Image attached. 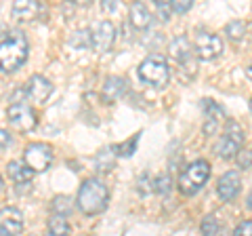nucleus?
I'll return each instance as SVG.
<instances>
[{"instance_id":"nucleus-1","label":"nucleus","mask_w":252,"mask_h":236,"mask_svg":"<svg viewBox=\"0 0 252 236\" xmlns=\"http://www.w3.org/2000/svg\"><path fill=\"white\" fill-rule=\"evenodd\" d=\"M107 202H109V188L97 177L84 179L76 198L78 209L84 215H99L107 209Z\"/></svg>"},{"instance_id":"nucleus-2","label":"nucleus","mask_w":252,"mask_h":236,"mask_svg":"<svg viewBox=\"0 0 252 236\" xmlns=\"http://www.w3.org/2000/svg\"><path fill=\"white\" fill-rule=\"evenodd\" d=\"M28 40L21 32H15L6 40L0 42V72L13 74L28 61Z\"/></svg>"},{"instance_id":"nucleus-3","label":"nucleus","mask_w":252,"mask_h":236,"mask_svg":"<svg viewBox=\"0 0 252 236\" xmlns=\"http://www.w3.org/2000/svg\"><path fill=\"white\" fill-rule=\"evenodd\" d=\"M139 78L145 84L156 86V89L166 86L170 80V68H168L166 57H162V55H158V53L145 57L139 64Z\"/></svg>"},{"instance_id":"nucleus-4","label":"nucleus","mask_w":252,"mask_h":236,"mask_svg":"<svg viewBox=\"0 0 252 236\" xmlns=\"http://www.w3.org/2000/svg\"><path fill=\"white\" fill-rule=\"evenodd\" d=\"M210 177V162L208 160H193L183 169V173L179 175V192L185 196L198 194L204 184Z\"/></svg>"},{"instance_id":"nucleus-5","label":"nucleus","mask_w":252,"mask_h":236,"mask_svg":"<svg viewBox=\"0 0 252 236\" xmlns=\"http://www.w3.org/2000/svg\"><path fill=\"white\" fill-rule=\"evenodd\" d=\"M168 53H170V57L179 64L181 76H183L185 80H191V78L195 76L198 66H195L193 46H191V42H189V38L187 36H175L168 44Z\"/></svg>"},{"instance_id":"nucleus-6","label":"nucleus","mask_w":252,"mask_h":236,"mask_svg":"<svg viewBox=\"0 0 252 236\" xmlns=\"http://www.w3.org/2000/svg\"><path fill=\"white\" fill-rule=\"evenodd\" d=\"M244 139H246V133H244L242 124L235 122V120H229L225 124V131H223V135H220L219 144H217V154L225 160L235 158V156L242 152Z\"/></svg>"},{"instance_id":"nucleus-7","label":"nucleus","mask_w":252,"mask_h":236,"mask_svg":"<svg viewBox=\"0 0 252 236\" xmlns=\"http://www.w3.org/2000/svg\"><path fill=\"white\" fill-rule=\"evenodd\" d=\"M193 49L202 61H212L223 53V40H220V36H217L215 32L200 30L193 38Z\"/></svg>"},{"instance_id":"nucleus-8","label":"nucleus","mask_w":252,"mask_h":236,"mask_svg":"<svg viewBox=\"0 0 252 236\" xmlns=\"http://www.w3.org/2000/svg\"><path fill=\"white\" fill-rule=\"evenodd\" d=\"M53 148L49 144H30L23 150V162L34 171V173H42L53 164Z\"/></svg>"},{"instance_id":"nucleus-9","label":"nucleus","mask_w":252,"mask_h":236,"mask_svg":"<svg viewBox=\"0 0 252 236\" xmlns=\"http://www.w3.org/2000/svg\"><path fill=\"white\" fill-rule=\"evenodd\" d=\"M6 116H9V122L17 131H32L38 124V116L34 108L26 104V101H13L9 110H6Z\"/></svg>"},{"instance_id":"nucleus-10","label":"nucleus","mask_w":252,"mask_h":236,"mask_svg":"<svg viewBox=\"0 0 252 236\" xmlns=\"http://www.w3.org/2000/svg\"><path fill=\"white\" fill-rule=\"evenodd\" d=\"M116 42V26L112 21H99L97 26L91 30V49L97 53H107Z\"/></svg>"},{"instance_id":"nucleus-11","label":"nucleus","mask_w":252,"mask_h":236,"mask_svg":"<svg viewBox=\"0 0 252 236\" xmlns=\"http://www.w3.org/2000/svg\"><path fill=\"white\" fill-rule=\"evenodd\" d=\"M240 190H242V177H240L238 171H227V173H223V175L219 177L217 194H219V198L223 202L233 200L235 196L240 194Z\"/></svg>"},{"instance_id":"nucleus-12","label":"nucleus","mask_w":252,"mask_h":236,"mask_svg":"<svg viewBox=\"0 0 252 236\" xmlns=\"http://www.w3.org/2000/svg\"><path fill=\"white\" fill-rule=\"evenodd\" d=\"M51 93H53L51 80L40 76V74L32 76L28 86H26V95H28V99L32 101V104H44V101L51 97Z\"/></svg>"},{"instance_id":"nucleus-13","label":"nucleus","mask_w":252,"mask_h":236,"mask_svg":"<svg viewBox=\"0 0 252 236\" xmlns=\"http://www.w3.org/2000/svg\"><path fill=\"white\" fill-rule=\"evenodd\" d=\"M13 17L19 19V21H34L38 15L44 13V4L38 2V0H17L13 4Z\"/></svg>"},{"instance_id":"nucleus-14","label":"nucleus","mask_w":252,"mask_h":236,"mask_svg":"<svg viewBox=\"0 0 252 236\" xmlns=\"http://www.w3.org/2000/svg\"><path fill=\"white\" fill-rule=\"evenodd\" d=\"M202 104H204V112H206L204 133H206V135H215L219 131V124L223 122V118H225V110L220 106H217L215 101H208V99H204Z\"/></svg>"},{"instance_id":"nucleus-15","label":"nucleus","mask_w":252,"mask_h":236,"mask_svg":"<svg viewBox=\"0 0 252 236\" xmlns=\"http://www.w3.org/2000/svg\"><path fill=\"white\" fill-rule=\"evenodd\" d=\"M0 228L9 234H19L23 230V213L15 207H4L0 209Z\"/></svg>"},{"instance_id":"nucleus-16","label":"nucleus","mask_w":252,"mask_h":236,"mask_svg":"<svg viewBox=\"0 0 252 236\" xmlns=\"http://www.w3.org/2000/svg\"><path fill=\"white\" fill-rule=\"evenodd\" d=\"M126 89H128V82H126L122 76H107L101 93H103L105 101H116V99H120L124 95Z\"/></svg>"},{"instance_id":"nucleus-17","label":"nucleus","mask_w":252,"mask_h":236,"mask_svg":"<svg viewBox=\"0 0 252 236\" xmlns=\"http://www.w3.org/2000/svg\"><path fill=\"white\" fill-rule=\"evenodd\" d=\"M154 23V15L143 2H135L130 6V26L135 30H147Z\"/></svg>"},{"instance_id":"nucleus-18","label":"nucleus","mask_w":252,"mask_h":236,"mask_svg":"<svg viewBox=\"0 0 252 236\" xmlns=\"http://www.w3.org/2000/svg\"><path fill=\"white\" fill-rule=\"evenodd\" d=\"M6 171H9V177H11L17 186L30 184V182H32V177H34V171H32L23 160H13V162H9Z\"/></svg>"},{"instance_id":"nucleus-19","label":"nucleus","mask_w":252,"mask_h":236,"mask_svg":"<svg viewBox=\"0 0 252 236\" xmlns=\"http://www.w3.org/2000/svg\"><path fill=\"white\" fill-rule=\"evenodd\" d=\"M116 146L112 148H103L97 156H94V167H97L99 173H109L114 169V162H116Z\"/></svg>"},{"instance_id":"nucleus-20","label":"nucleus","mask_w":252,"mask_h":236,"mask_svg":"<svg viewBox=\"0 0 252 236\" xmlns=\"http://www.w3.org/2000/svg\"><path fill=\"white\" fill-rule=\"evenodd\" d=\"M46 236H69V224L65 222V217L53 215L49 222V230H46Z\"/></svg>"},{"instance_id":"nucleus-21","label":"nucleus","mask_w":252,"mask_h":236,"mask_svg":"<svg viewBox=\"0 0 252 236\" xmlns=\"http://www.w3.org/2000/svg\"><path fill=\"white\" fill-rule=\"evenodd\" d=\"M72 198L69 196H57L53 200V213L59 215V217H65L67 213H72Z\"/></svg>"},{"instance_id":"nucleus-22","label":"nucleus","mask_w":252,"mask_h":236,"mask_svg":"<svg viewBox=\"0 0 252 236\" xmlns=\"http://www.w3.org/2000/svg\"><path fill=\"white\" fill-rule=\"evenodd\" d=\"M225 34L231 38V40H242L244 34H246V23L240 19H233L225 26Z\"/></svg>"},{"instance_id":"nucleus-23","label":"nucleus","mask_w":252,"mask_h":236,"mask_svg":"<svg viewBox=\"0 0 252 236\" xmlns=\"http://www.w3.org/2000/svg\"><path fill=\"white\" fill-rule=\"evenodd\" d=\"M219 228H220V222L219 217L212 213V215H206L202 219V234L204 236H217L219 234Z\"/></svg>"},{"instance_id":"nucleus-24","label":"nucleus","mask_w":252,"mask_h":236,"mask_svg":"<svg viewBox=\"0 0 252 236\" xmlns=\"http://www.w3.org/2000/svg\"><path fill=\"white\" fill-rule=\"evenodd\" d=\"M152 188H154V192H158V194H168L170 192V188H172V179H170V175L168 173H162L160 177H156L154 179V184H152Z\"/></svg>"},{"instance_id":"nucleus-25","label":"nucleus","mask_w":252,"mask_h":236,"mask_svg":"<svg viewBox=\"0 0 252 236\" xmlns=\"http://www.w3.org/2000/svg\"><path fill=\"white\" fill-rule=\"evenodd\" d=\"M141 135H135V137H130L128 144H120V146H116V154L118 156H126V158H130L132 154H135L137 150V141H139Z\"/></svg>"},{"instance_id":"nucleus-26","label":"nucleus","mask_w":252,"mask_h":236,"mask_svg":"<svg viewBox=\"0 0 252 236\" xmlns=\"http://www.w3.org/2000/svg\"><path fill=\"white\" fill-rule=\"evenodd\" d=\"M72 44L78 46V49H86L91 46V30H78L72 38Z\"/></svg>"},{"instance_id":"nucleus-27","label":"nucleus","mask_w":252,"mask_h":236,"mask_svg":"<svg viewBox=\"0 0 252 236\" xmlns=\"http://www.w3.org/2000/svg\"><path fill=\"white\" fill-rule=\"evenodd\" d=\"M156 11H158V17L160 21H168L170 19V0H156Z\"/></svg>"},{"instance_id":"nucleus-28","label":"nucleus","mask_w":252,"mask_h":236,"mask_svg":"<svg viewBox=\"0 0 252 236\" xmlns=\"http://www.w3.org/2000/svg\"><path fill=\"white\" fill-rule=\"evenodd\" d=\"M193 6V0H170L172 13H187Z\"/></svg>"},{"instance_id":"nucleus-29","label":"nucleus","mask_w":252,"mask_h":236,"mask_svg":"<svg viewBox=\"0 0 252 236\" xmlns=\"http://www.w3.org/2000/svg\"><path fill=\"white\" fill-rule=\"evenodd\" d=\"M238 164H240V169H248L250 164H252V150H244L238 154Z\"/></svg>"},{"instance_id":"nucleus-30","label":"nucleus","mask_w":252,"mask_h":236,"mask_svg":"<svg viewBox=\"0 0 252 236\" xmlns=\"http://www.w3.org/2000/svg\"><path fill=\"white\" fill-rule=\"evenodd\" d=\"M233 236H252V222H242L238 228H235Z\"/></svg>"},{"instance_id":"nucleus-31","label":"nucleus","mask_w":252,"mask_h":236,"mask_svg":"<svg viewBox=\"0 0 252 236\" xmlns=\"http://www.w3.org/2000/svg\"><path fill=\"white\" fill-rule=\"evenodd\" d=\"M11 144H13L11 133H9V131H4V129H0V148H9Z\"/></svg>"},{"instance_id":"nucleus-32","label":"nucleus","mask_w":252,"mask_h":236,"mask_svg":"<svg viewBox=\"0 0 252 236\" xmlns=\"http://www.w3.org/2000/svg\"><path fill=\"white\" fill-rule=\"evenodd\" d=\"M101 6H103L105 11H114V9H116V4H114V2H103Z\"/></svg>"},{"instance_id":"nucleus-33","label":"nucleus","mask_w":252,"mask_h":236,"mask_svg":"<svg viewBox=\"0 0 252 236\" xmlns=\"http://www.w3.org/2000/svg\"><path fill=\"white\" fill-rule=\"evenodd\" d=\"M246 204H248V209L252 211V192L248 194V198H246Z\"/></svg>"},{"instance_id":"nucleus-34","label":"nucleus","mask_w":252,"mask_h":236,"mask_svg":"<svg viewBox=\"0 0 252 236\" xmlns=\"http://www.w3.org/2000/svg\"><path fill=\"white\" fill-rule=\"evenodd\" d=\"M246 76H248L250 80H252V66H248V68H246Z\"/></svg>"},{"instance_id":"nucleus-35","label":"nucleus","mask_w":252,"mask_h":236,"mask_svg":"<svg viewBox=\"0 0 252 236\" xmlns=\"http://www.w3.org/2000/svg\"><path fill=\"white\" fill-rule=\"evenodd\" d=\"M0 236H13V234H9L6 230H2V228H0Z\"/></svg>"},{"instance_id":"nucleus-36","label":"nucleus","mask_w":252,"mask_h":236,"mask_svg":"<svg viewBox=\"0 0 252 236\" xmlns=\"http://www.w3.org/2000/svg\"><path fill=\"white\" fill-rule=\"evenodd\" d=\"M250 114H252V99H250Z\"/></svg>"},{"instance_id":"nucleus-37","label":"nucleus","mask_w":252,"mask_h":236,"mask_svg":"<svg viewBox=\"0 0 252 236\" xmlns=\"http://www.w3.org/2000/svg\"><path fill=\"white\" fill-rule=\"evenodd\" d=\"M0 188H2V177H0Z\"/></svg>"}]
</instances>
